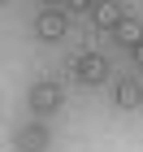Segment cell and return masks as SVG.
Listing matches in <instances>:
<instances>
[{"label": "cell", "instance_id": "2", "mask_svg": "<svg viewBox=\"0 0 143 152\" xmlns=\"http://www.w3.org/2000/svg\"><path fill=\"white\" fill-rule=\"evenodd\" d=\"M48 143H52V135H48L44 122H26V126H17V135H13V148L17 152H48Z\"/></svg>", "mask_w": 143, "mask_h": 152}, {"label": "cell", "instance_id": "8", "mask_svg": "<svg viewBox=\"0 0 143 152\" xmlns=\"http://www.w3.org/2000/svg\"><path fill=\"white\" fill-rule=\"evenodd\" d=\"M130 57H134V65L143 70V44H134V48H130Z\"/></svg>", "mask_w": 143, "mask_h": 152}, {"label": "cell", "instance_id": "7", "mask_svg": "<svg viewBox=\"0 0 143 152\" xmlns=\"http://www.w3.org/2000/svg\"><path fill=\"white\" fill-rule=\"evenodd\" d=\"M113 35H117L121 44H130V48H134V44H143V26L134 22V18H126V22H121L117 31H113Z\"/></svg>", "mask_w": 143, "mask_h": 152}, {"label": "cell", "instance_id": "1", "mask_svg": "<svg viewBox=\"0 0 143 152\" xmlns=\"http://www.w3.org/2000/svg\"><path fill=\"white\" fill-rule=\"evenodd\" d=\"M70 74L83 87H95V83H108V61L100 52H78V57H70Z\"/></svg>", "mask_w": 143, "mask_h": 152}, {"label": "cell", "instance_id": "6", "mask_svg": "<svg viewBox=\"0 0 143 152\" xmlns=\"http://www.w3.org/2000/svg\"><path fill=\"white\" fill-rule=\"evenodd\" d=\"M91 22L100 26V31H117L126 18H121V4H108V0H100V4H91Z\"/></svg>", "mask_w": 143, "mask_h": 152}, {"label": "cell", "instance_id": "3", "mask_svg": "<svg viewBox=\"0 0 143 152\" xmlns=\"http://www.w3.org/2000/svg\"><path fill=\"white\" fill-rule=\"evenodd\" d=\"M26 100H30V109H35V113H52V109H61V87L52 78H39L35 87H30V96H26Z\"/></svg>", "mask_w": 143, "mask_h": 152}, {"label": "cell", "instance_id": "5", "mask_svg": "<svg viewBox=\"0 0 143 152\" xmlns=\"http://www.w3.org/2000/svg\"><path fill=\"white\" fill-rule=\"evenodd\" d=\"M113 104L117 109H139L143 104V83L139 78H117L113 83Z\"/></svg>", "mask_w": 143, "mask_h": 152}, {"label": "cell", "instance_id": "4", "mask_svg": "<svg viewBox=\"0 0 143 152\" xmlns=\"http://www.w3.org/2000/svg\"><path fill=\"white\" fill-rule=\"evenodd\" d=\"M65 31H70V18H65L61 9H44V13L35 18V35H39V39H61Z\"/></svg>", "mask_w": 143, "mask_h": 152}]
</instances>
